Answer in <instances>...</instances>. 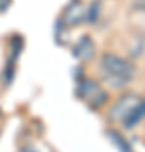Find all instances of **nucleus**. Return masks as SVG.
I'll return each mask as SVG.
<instances>
[{
  "label": "nucleus",
  "mask_w": 145,
  "mask_h": 152,
  "mask_svg": "<svg viewBox=\"0 0 145 152\" xmlns=\"http://www.w3.org/2000/svg\"><path fill=\"white\" fill-rule=\"evenodd\" d=\"M144 118H145V100H140L138 105H137V107L130 112L128 117L123 120V125L127 129H133L135 125H138Z\"/></svg>",
  "instance_id": "obj_6"
},
{
  "label": "nucleus",
  "mask_w": 145,
  "mask_h": 152,
  "mask_svg": "<svg viewBox=\"0 0 145 152\" xmlns=\"http://www.w3.org/2000/svg\"><path fill=\"white\" fill-rule=\"evenodd\" d=\"M22 152H36V151H34V149H31V147H26Z\"/></svg>",
  "instance_id": "obj_9"
},
{
  "label": "nucleus",
  "mask_w": 145,
  "mask_h": 152,
  "mask_svg": "<svg viewBox=\"0 0 145 152\" xmlns=\"http://www.w3.org/2000/svg\"><path fill=\"white\" fill-rule=\"evenodd\" d=\"M76 95L91 108H100L103 103H106L108 93L100 86V83L95 80H83L78 83Z\"/></svg>",
  "instance_id": "obj_2"
},
{
  "label": "nucleus",
  "mask_w": 145,
  "mask_h": 152,
  "mask_svg": "<svg viewBox=\"0 0 145 152\" xmlns=\"http://www.w3.org/2000/svg\"><path fill=\"white\" fill-rule=\"evenodd\" d=\"M140 98L138 95H135V93H125L122 96L115 102L110 112H108V117L111 120H120V122H123L127 117L130 115V112L138 105Z\"/></svg>",
  "instance_id": "obj_3"
},
{
  "label": "nucleus",
  "mask_w": 145,
  "mask_h": 152,
  "mask_svg": "<svg viewBox=\"0 0 145 152\" xmlns=\"http://www.w3.org/2000/svg\"><path fill=\"white\" fill-rule=\"evenodd\" d=\"M73 56L79 61H90L95 56V42L90 36H81L73 48Z\"/></svg>",
  "instance_id": "obj_5"
},
{
  "label": "nucleus",
  "mask_w": 145,
  "mask_h": 152,
  "mask_svg": "<svg viewBox=\"0 0 145 152\" xmlns=\"http://www.w3.org/2000/svg\"><path fill=\"white\" fill-rule=\"evenodd\" d=\"M105 80H106L111 86H125L127 83L133 78L135 73V66L132 63H128L127 59L120 58L117 54L106 53L101 56V63H100Z\"/></svg>",
  "instance_id": "obj_1"
},
{
  "label": "nucleus",
  "mask_w": 145,
  "mask_h": 152,
  "mask_svg": "<svg viewBox=\"0 0 145 152\" xmlns=\"http://www.w3.org/2000/svg\"><path fill=\"white\" fill-rule=\"evenodd\" d=\"M86 15H88V7L81 0H71L63 12V24L68 27H76L86 20Z\"/></svg>",
  "instance_id": "obj_4"
},
{
  "label": "nucleus",
  "mask_w": 145,
  "mask_h": 152,
  "mask_svg": "<svg viewBox=\"0 0 145 152\" xmlns=\"http://www.w3.org/2000/svg\"><path fill=\"white\" fill-rule=\"evenodd\" d=\"M108 137L113 140L115 147H118V149H120V152H133V151H132V147H130V144L125 140L123 135L118 134L117 130H108Z\"/></svg>",
  "instance_id": "obj_7"
},
{
  "label": "nucleus",
  "mask_w": 145,
  "mask_h": 152,
  "mask_svg": "<svg viewBox=\"0 0 145 152\" xmlns=\"http://www.w3.org/2000/svg\"><path fill=\"white\" fill-rule=\"evenodd\" d=\"M100 15V2H93L91 5L88 7V15H86V20L90 24H95Z\"/></svg>",
  "instance_id": "obj_8"
}]
</instances>
